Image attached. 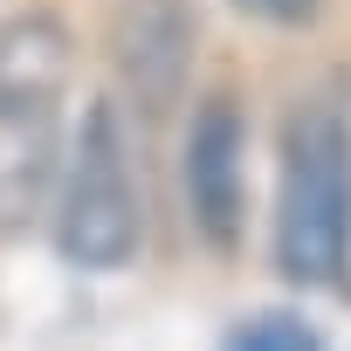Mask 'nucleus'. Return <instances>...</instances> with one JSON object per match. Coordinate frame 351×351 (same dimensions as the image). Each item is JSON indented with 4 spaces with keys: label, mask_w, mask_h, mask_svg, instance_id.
Returning a JSON list of instances; mask_svg holds the SVG:
<instances>
[{
    "label": "nucleus",
    "mask_w": 351,
    "mask_h": 351,
    "mask_svg": "<svg viewBox=\"0 0 351 351\" xmlns=\"http://www.w3.org/2000/svg\"><path fill=\"white\" fill-rule=\"evenodd\" d=\"M69 76L76 35L62 14L28 8L0 28V234H28L56 200L69 152Z\"/></svg>",
    "instance_id": "f257e3e1"
},
{
    "label": "nucleus",
    "mask_w": 351,
    "mask_h": 351,
    "mask_svg": "<svg viewBox=\"0 0 351 351\" xmlns=\"http://www.w3.org/2000/svg\"><path fill=\"white\" fill-rule=\"evenodd\" d=\"M276 269L303 289H337L351 276V117L337 97H303L282 124Z\"/></svg>",
    "instance_id": "f03ea898"
},
{
    "label": "nucleus",
    "mask_w": 351,
    "mask_h": 351,
    "mask_svg": "<svg viewBox=\"0 0 351 351\" xmlns=\"http://www.w3.org/2000/svg\"><path fill=\"white\" fill-rule=\"evenodd\" d=\"M56 248L90 269L110 276L138 255L145 241V193H138V145L124 124L117 97L83 104V117L69 124V152H62V180H56Z\"/></svg>",
    "instance_id": "7ed1b4c3"
},
{
    "label": "nucleus",
    "mask_w": 351,
    "mask_h": 351,
    "mask_svg": "<svg viewBox=\"0 0 351 351\" xmlns=\"http://www.w3.org/2000/svg\"><path fill=\"white\" fill-rule=\"evenodd\" d=\"M193 42H200V28H193L186 0H117V14H110V69H117V90L145 117H165L172 104H186Z\"/></svg>",
    "instance_id": "20e7f679"
},
{
    "label": "nucleus",
    "mask_w": 351,
    "mask_h": 351,
    "mask_svg": "<svg viewBox=\"0 0 351 351\" xmlns=\"http://www.w3.org/2000/svg\"><path fill=\"white\" fill-rule=\"evenodd\" d=\"M186 207H193V228L214 248L241 241V214H248V124H241L234 97H200V110L186 124Z\"/></svg>",
    "instance_id": "39448f33"
},
{
    "label": "nucleus",
    "mask_w": 351,
    "mask_h": 351,
    "mask_svg": "<svg viewBox=\"0 0 351 351\" xmlns=\"http://www.w3.org/2000/svg\"><path fill=\"white\" fill-rule=\"evenodd\" d=\"M234 351H317V344H310V330H296L289 317H255V324L234 337Z\"/></svg>",
    "instance_id": "423d86ee"
},
{
    "label": "nucleus",
    "mask_w": 351,
    "mask_h": 351,
    "mask_svg": "<svg viewBox=\"0 0 351 351\" xmlns=\"http://www.w3.org/2000/svg\"><path fill=\"white\" fill-rule=\"evenodd\" d=\"M241 8H255V14H276V21H303V14H310V0H241Z\"/></svg>",
    "instance_id": "0eeeda50"
}]
</instances>
